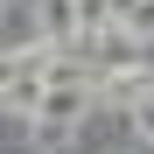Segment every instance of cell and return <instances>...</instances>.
<instances>
[{
	"label": "cell",
	"instance_id": "1",
	"mask_svg": "<svg viewBox=\"0 0 154 154\" xmlns=\"http://www.w3.org/2000/svg\"><path fill=\"white\" fill-rule=\"evenodd\" d=\"M42 7V42H84V14H77V0H35Z\"/></svg>",
	"mask_w": 154,
	"mask_h": 154
},
{
	"label": "cell",
	"instance_id": "3",
	"mask_svg": "<svg viewBox=\"0 0 154 154\" xmlns=\"http://www.w3.org/2000/svg\"><path fill=\"white\" fill-rule=\"evenodd\" d=\"M133 133H140V140H154V98H140V105H133Z\"/></svg>",
	"mask_w": 154,
	"mask_h": 154
},
{
	"label": "cell",
	"instance_id": "2",
	"mask_svg": "<svg viewBox=\"0 0 154 154\" xmlns=\"http://www.w3.org/2000/svg\"><path fill=\"white\" fill-rule=\"evenodd\" d=\"M119 28H126V42H154V0H133V14Z\"/></svg>",
	"mask_w": 154,
	"mask_h": 154
}]
</instances>
